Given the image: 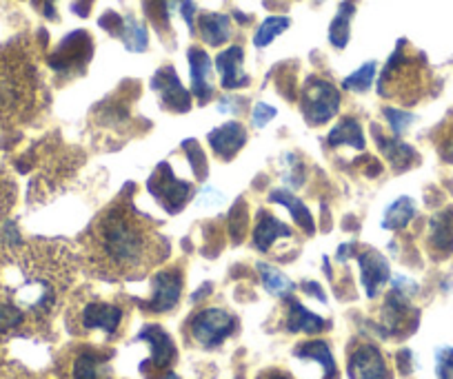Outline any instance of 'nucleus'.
I'll return each instance as SVG.
<instances>
[{"label":"nucleus","instance_id":"1","mask_svg":"<svg viewBox=\"0 0 453 379\" xmlns=\"http://www.w3.org/2000/svg\"><path fill=\"white\" fill-rule=\"evenodd\" d=\"M100 246L116 267H141L150 251V238L136 216L116 207L100 220Z\"/></svg>","mask_w":453,"mask_h":379},{"label":"nucleus","instance_id":"2","mask_svg":"<svg viewBox=\"0 0 453 379\" xmlns=\"http://www.w3.org/2000/svg\"><path fill=\"white\" fill-rule=\"evenodd\" d=\"M340 107V94L329 80L309 78L300 94V109L309 125H325Z\"/></svg>","mask_w":453,"mask_h":379},{"label":"nucleus","instance_id":"3","mask_svg":"<svg viewBox=\"0 0 453 379\" xmlns=\"http://www.w3.org/2000/svg\"><path fill=\"white\" fill-rule=\"evenodd\" d=\"M147 189H150V193L158 200V204L167 213H180L191 195L189 182L178 180V178L173 176L172 169H169L167 163H163L158 169H156L154 176L150 178Z\"/></svg>","mask_w":453,"mask_h":379},{"label":"nucleus","instance_id":"4","mask_svg":"<svg viewBox=\"0 0 453 379\" xmlns=\"http://www.w3.org/2000/svg\"><path fill=\"white\" fill-rule=\"evenodd\" d=\"M236 330V317L222 308H204L191 320V335L203 346L213 348Z\"/></svg>","mask_w":453,"mask_h":379},{"label":"nucleus","instance_id":"5","mask_svg":"<svg viewBox=\"0 0 453 379\" xmlns=\"http://www.w3.org/2000/svg\"><path fill=\"white\" fill-rule=\"evenodd\" d=\"M151 89L160 95L163 107L172 111L185 113L191 109V94H187L185 87L178 80V73L173 67H163L151 78Z\"/></svg>","mask_w":453,"mask_h":379},{"label":"nucleus","instance_id":"6","mask_svg":"<svg viewBox=\"0 0 453 379\" xmlns=\"http://www.w3.org/2000/svg\"><path fill=\"white\" fill-rule=\"evenodd\" d=\"M182 293L180 271H158L151 280V299L145 308L154 313H167L178 304Z\"/></svg>","mask_w":453,"mask_h":379},{"label":"nucleus","instance_id":"7","mask_svg":"<svg viewBox=\"0 0 453 379\" xmlns=\"http://www.w3.org/2000/svg\"><path fill=\"white\" fill-rule=\"evenodd\" d=\"M347 373L349 379H391L385 357L373 344H363L351 352Z\"/></svg>","mask_w":453,"mask_h":379},{"label":"nucleus","instance_id":"8","mask_svg":"<svg viewBox=\"0 0 453 379\" xmlns=\"http://www.w3.org/2000/svg\"><path fill=\"white\" fill-rule=\"evenodd\" d=\"M138 339H141V342H147L151 346L150 361H142L141 368L154 364L158 370H165L176 361V352H178L176 344H173V339L169 337V333H165L160 326L156 324L145 326V329L138 333Z\"/></svg>","mask_w":453,"mask_h":379},{"label":"nucleus","instance_id":"9","mask_svg":"<svg viewBox=\"0 0 453 379\" xmlns=\"http://www.w3.org/2000/svg\"><path fill=\"white\" fill-rule=\"evenodd\" d=\"M209 147L213 154L222 160H232L238 151L245 147L247 132L241 122H226V125L218 126L207 136Z\"/></svg>","mask_w":453,"mask_h":379},{"label":"nucleus","instance_id":"10","mask_svg":"<svg viewBox=\"0 0 453 379\" xmlns=\"http://www.w3.org/2000/svg\"><path fill=\"white\" fill-rule=\"evenodd\" d=\"M360 273H363V286L365 293L369 298H376L378 291H380L382 284H387L389 280L391 271H389V262L382 253H378L376 248H369V251L360 253Z\"/></svg>","mask_w":453,"mask_h":379},{"label":"nucleus","instance_id":"11","mask_svg":"<svg viewBox=\"0 0 453 379\" xmlns=\"http://www.w3.org/2000/svg\"><path fill=\"white\" fill-rule=\"evenodd\" d=\"M242 58H245V51L238 45L229 47V49L222 51L216 58V69L220 73V85L225 89H241V87L250 85V78L242 72Z\"/></svg>","mask_w":453,"mask_h":379},{"label":"nucleus","instance_id":"12","mask_svg":"<svg viewBox=\"0 0 453 379\" xmlns=\"http://www.w3.org/2000/svg\"><path fill=\"white\" fill-rule=\"evenodd\" d=\"M411 307H409V295L400 293V291H391L387 298L385 308H382V335H400L404 333V324H407L409 315H411Z\"/></svg>","mask_w":453,"mask_h":379},{"label":"nucleus","instance_id":"13","mask_svg":"<svg viewBox=\"0 0 453 379\" xmlns=\"http://www.w3.org/2000/svg\"><path fill=\"white\" fill-rule=\"evenodd\" d=\"M189 78H191V91L198 95L200 100H207L211 95V60H209L207 51L200 47H191L189 54Z\"/></svg>","mask_w":453,"mask_h":379},{"label":"nucleus","instance_id":"14","mask_svg":"<svg viewBox=\"0 0 453 379\" xmlns=\"http://www.w3.org/2000/svg\"><path fill=\"white\" fill-rule=\"evenodd\" d=\"M120 320H123V311H120V307H113V304L91 302L82 311V326L85 329H100L107 335H113L119 330Z\"/></svg>","mask_w":453,"mask_h":379},{"label":"nucleus","instance_id":"15","mask_svg":"<svg viewBox=\"0 0 453 379\" xmlns=\"http://www.w3.org/2000/svg\"><path fill=\"white\" fill-rule=\"evenodd\" d=\"M85 47H91L89 36L82 32H73L72 36L65 38L60 49L54 54V58H51V67L69 69L73 63L82 64V60H87V56H89V51L85 54Z\"/></svg>","mask_w":453,"mask_h":379},{"label":"nucleus","instance_id":"16","mask_svg":"<svg viewBox=\"0 0 453 379\" xmlns=\"http://www.w3.org/2000/svg\"><path fill=\"white\" fill-rule=\"evenodd\" d=\"M429 242L438 253H453V207L435 213L429 224Z\"/></svg>","mask_w":453,"mask_h":379},{"label":"nucleus","instance_id":"17","mask_svg":"<svg viewBox=\"0 0 453 379\" xmlns=\"http://www.w3.org/2000/svg\"><path fill=\"white\" fill-rule=\"evenodd\" d=\"M280 238H291V229L287 224H282L280 220H276L269 213H260L258 226L254 231V246L258 251L267 253L272 248V244Z\"/></svg>","mask_w":453,"mask_h":379},{"label":"nucleus","instance_id":"18","mask_svg":"<svg viewBox=\"0 0 453 379\" xmlns=\"http://www.w3.org/2000/svg\"><path fill=\"white\" fill-rule=\"evenodd\" d=\"M326 322L322 320L320 315L316 313L307 311L300 302H291L289 304V315H287V329L291 333H307V335H316L322 333L326 329Z\"/></svg>","mask_w":453,"mask_h":379},{"label":"nucleus","instance_id":"19","mask_svg":"<svg viewBox=\"0 0 453 379\" xmlns=\"http://www.w3.org/2000/svg\"><path fill=\"white\" fill-rule=\"evenodd\" d=\"M200 36L207 45L220 47L232 36V20L225 14H204L200 19Z\"/></svg>","mask_w":453,"mask_h":379},{"label":"nucleus","instance_id":"20","mask_svg":"<svg viewBox=\"0 0 453 379\" xmlns=\"http://www.w3.org/2000/svg\"><path fill=\"white\" fill-rule=\"evenodd\" d=\"M294 352H296V357H300V360L318 361V364L325 368V379H335L338 368H335V360H334V355H331V348L326 342H322V339L304 342V344H300Z\"/></svg>","mask_w":453,"mask_h":379},{"label":"nucleus","instance_id":"21","mask_svg":"<svg viewBox=\"0 0 453 379\" xmlns=\"http://www.w3.org/2000/svg\"><path fill=\"white\" fill-rule=\"evenodd\" d=\"M73 377L76 379H111L109 360L96 352H81L73 361Z\"/></svg>","mask_w":453,"mask_h":379},{"label":"nucleus","instance_id":"22","mask_svg":"<svg viewBox=\"0 0 453 379\" xmlns=\"http://www.w3.org/2000/svg\"><path fill=\"white\" fill-rule=\"evenodd\" d=\"M331 147H338V145H351L354 149H365V133H363V126L358 125L356 117H342L338 125L331 129L329 138H326Z\"/></svg>","mask_w":453,"mask_h":379},{"label":"nucleus","instance_id":"23","mask_svg":"<svg viewBox=\"0 0 453 379\" xmlns=\"http://www.w3.org/2000/svg\"><path fill=\"white\" fill-rule=\"evenodd\" d=\"M373 129H376V126H373ZM373 136H376L382 154L387 155V160H389L395 169H407V167H411V163H416L418 154L413 147L404 145V142H400L398 138H394V140H389V138H382L378 129L373 132Z\"/></svg>","mask_w":453,"mask_h":379},{"label":"nucleus","instance_id":"24","mask_svg":"<svg viewBox=\"0 0 453 379\" xmlns=\"http://www.w3.org/2000/svg\"><path fill=\"white\" fill-rule=\"evenodd\" d=\"M269 200L289 208L291 216H294V220L298 222V224L303 226L307 233H316V222H313L311 213H309V208L304 207V204L300 202L296 195H291L287 189H276V191H272V193H269Z\"/></svg>","mask_w":453,"mask_h":379},{"label":"nucleus","instance_id":"25","mask_svg":"<svg viewBox=\"0 0 453 379\" xmlns=\"http://www.w3.org/2000/svg\"><path fill=\"white\" fill-rule=\"evenodd\" d=\"M351 16H354V3L351 0H345L340 5L338 14L334 16L329 27V42L335 47V49H345L347 42H349L351 36Z\"/></svg>","mask_w":453,"mask_h":379},{"label":"nucleus","instance_id":"26","mask_svg":"<svg viewBox=\"0 0 453 379\" xmlns=\"http://www.w3.org/2000/svg\"><path fill=\"white\" fill-rule=\"evenodd\" d=\"M416 216V204L411 198H398L389 208L385 211V220H382V229L400 231L411 222Z\"/></svg>","mask_w":453,"mask_h":379},{"label":"nucleus","instance_id":"27","mask_svg":"<svg viewBox=\"0 0 453 379\" xmlns=\"http://www.w3.org/2000/svg\"><path fill=\"white\" fill-rule=\"evenodd\" d=\"M258 273H260V277H263L265 289H267L272 295H276V298H289V295L296 291L294 282H291L285 273H280L278 269H273L272 264L260 262Z\"/></svg>","mask_w":453,"mask_h":379},{"label":"nucleus","instance_id":"28","mask_svg":"<svg viewBox=\"0 0 453 379\" xmlns=\"http://www.w3.org/2000/svg\"><path fill=\"white\" fill-rule=\"evenodd\" d=\"M123 38V45L127 47L129 51H145L147 45H150V34H147V27L142 23H138L134 16H127L123 20V29L119 34Z\"/></svg>","mask_w":453,"mask_h":379},{"label":"nucleus","instance_id":"29","mask_svg":"<svg viewBox=\"0 0 453 379\" xmlns=\"http://www.w3.org/2000/svg\"><path fill=\"white\" fill-rule=\"evenodd\" d=\"M291 25V20L287 16H269L267 20H263V25L258 27L254 36V45L256 47H267L269 42L273 41L276 36H280L287 27Z\"/></svg>","mask_w":453,"mask_h":379},{"label":"nucleus","instance_id":"30","mask_svg":"<svg viewBox=\"0 0 453 379\" xmlns=\"http://www.w3.org/2000/svg\"><path fill=\"white\" fill-rule=\"evenodd\" d=\"M373 76H376V63H365L358 72H354L351 76L345 78L342 87H345L347 91L365 94V91H369V87L373 85Z\"/></svg>","mask_w":453,"mask_h":379},{"label":"nucleus","instance_id":"31","mask_svg":"<svg viewBox=\"0 0 453 379\" xmlns=\"http://www.w3.org/2000/svg\"><path fill=\"white\" fill-rule=\"evenodd\" d=\"M23 320H25V315L19 307H14V304L0 302V335L10 333L12 329H16V326L23 324Z\"/></svg>","mask_w":453,"mask_h":379},{"label":"nucleus","instance_id":"32","mask_svg":"<svg viewBox=\"0 0 453 379\" xmlns=\"http://www.w3.org/2000/svg\"><path fill=\"white\" fill-rule=\"evenodd\" d=\"M435 375L438 379H453V348L442 346L435 351Z\"/></svg>","mask_w":453,"mask_h":379},{"label":"nucleus","instance_id":"33","mask_svg":"<svg viewBox=\"0 0 453 379\" xmlns=\"http://www.w3.org/2000/svg\"><path fill=\"white\" fill-rule=\"evenodd\" d=\"M185 149H187V154H189V163H191V167H194V176L198 178V180H203V178L207 176V160H204L203 149H200L198 142L196 140H191V142L187 140Z\"/></svg>","mask_w":453,"mask_h":379},{"label":"nucleus","instance_id":"34","mask_svg":"<svg viewBox=\"0 0 453 379\" xmlns=\"http://www.w3.org/2000/svg\"><path fill=\"white\" fill-rule=\"evenodd\" d=\"M385 117H387V122H389L391 132H394L395 136H400V133H403L404 129H407V126L416 120V116H413V113L398 111V109H385Z\"/></svg>","mask_w":453,"mask_h":379},{"label":"nucleus","instance_id":"35","mask_svg":"<svg viewBox=\"0 0 453 379\" xmlns=\"http://www.w3.org/2000/svg\"><path fill=\"white\" fill-rule=\"evenodd\" d=\"M247 226V207L242 202H238L236 207L232 208V217H229V231H232L234 239H241V233Z\"/></svg>","mask_w":453,"mask_h":379},{"label":"nucleus","instance_id":"36","mask_svg":"<svg viewBox=\"0 0 453 379\" xmlns=\"http://www.w3.org/2000/svg\"><path fill=\"white\" fill-rule=\"evenodd\" d=\"M273 117H276V109L272 104L258 102L254 107V111H251V120H254V126H258V129L267 125V122H272Z\"/></svg>","mask_w":453,"mask_h":379},{"label":"nucleus","instance_id":"37","mask_svg":"<svg viewBox=\"0 0 453 379\" xmlns=\"http://www.w3.org/2000/svg\"><path fill=\"white\" fill-rule=\"evenodd\" d=\"M100 27L107 29L109 34H120V29H123V19H120L119 14L109 11V14H104L103 19H100Z\"/></svg>","mask_w":453,"mask_h":379},{"label":"nucleus","instance_id":"38","mask_svg":"<svg viewBox=\"0 0 453 379\" xmlns=\"http://www.w3.org/2000/svg\"><path fill=\"white\" fill-rule=\"evenodd\" d=\"M398 366L404 375L411 373V352L409 351H400L398 352Z\"/></svg>","mask_w":453,"mask_h":379},{"label":"nucleus","instance_id":"39","mask_svg":"<svg viewBox=\"0 0 453 379\" xmlns=\"http://www.w3.org/2000/svg\"><path fill=\"white\" fill-rule=\"evenodd\" d=\"M222 113H238V100L236 98H222L218 104Z\"/></svg>","mask_w":453,"mask_h":379},{"label":"nucleus","instance_id":"40","mask_svg":"<svg viewBox=\"0 0 453 379\" xmlns=\"http://www.w3.org/2000/svg\"><path fill=\"white\" fill-rule=\"evenodd\" d=\"M303 289L307 291L309 295H316V298L320 299V302H326V295L322 293V289H320V286L316 284V282H304V284H303Z\"/></svg>","mask_w":453,"mask_h":379},{"label":"nucleus","instance_id":"41","mask_svg":"<svg viewBox=\"0 0 453 379\" xmlns=\"http://www.w3.org/2000/svg\"><path fill=\"white\" fill-rule=\"evenodd\" d=\"M442 160H447V163L453 164V138L442 147Z\"/></svg>","mask_w":453,"mask_h":379},{"label":"nucleus","instance_id":"42","mask_svg":"<svg viewBox=\"0 0 453 379\" xmlns=\"http://www.w3.org/2000/svg\"><path fill=\"white\" fill-rule=\"evenodd\" d=\"M267 379H289V377H287V375H269V377Z\"/></svg>","mask_w":453,"mask_h":379},{"label":"nucleus","instance_id":"43","mask_svg":"<svg viewBox=\"0 0 453 379\" xmlns=\"http://www.w3.org/2000/svg\"><path fill=\"white\" fill-rule=\"evenodd\" d=\"M165 379H178V377H176V375H167V377H165Z\"/></svg>","mask_w":453,"mask_h":379}]
</instances>
